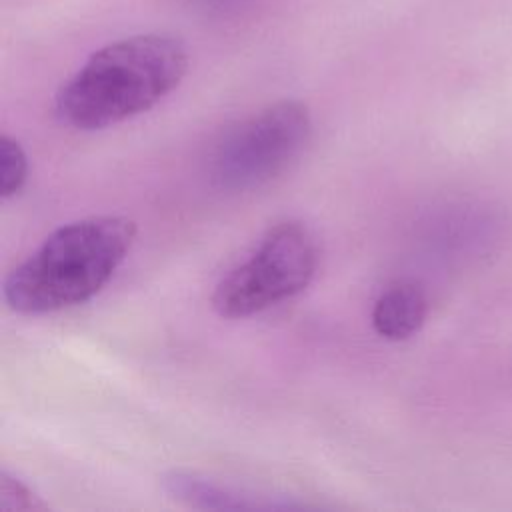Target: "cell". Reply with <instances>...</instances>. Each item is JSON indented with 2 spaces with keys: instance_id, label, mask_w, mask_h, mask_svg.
Wrapping results in <instances>:
<instances>
[{
  "instance_id": "cell-8",
  "label": "cell",
  "mask_w": 512,
  "mask_h": 512,
  "mask_svg": "<svg viewBox=\"0 0 512 512\" xmlns=\"http://www.w3.org/2000/svg\"><path fill=\"white\" fill-rule=\"evenodd\" d=\"M0 508L10 512H42L48 504L18 476L8 470L0 472Z\"/></svg>"
},
{
  "instance_id": "cell-2",
  "label": "cell",
  "mask_w": 512,
  "mask_h": 512,
  "mask_svg": "<svg viewBox=\"0 0 512 512\" xmlns=\"http://www.w3.org/2000/svg\"><path fill=\"white\" fill-rule=\"evenodd\" d=\"M136 222L88 216L62 224L4 280L2 294L18 314H48L94 298L126 260Z\"/></svg>"
},
{
  "instance_id": "cell-4",
  "label": "cell",
  "mask_w": 512,
  "mask_h": 512,
  "mask_svg": "<svg viewBox=\"0 0 512 512\" xmlns=\"http://www.w3.org/2000/svg\"><path fill=\"white\" fill-rule=\"evenodd\" d=\"M310 134L312 118L302 102L270 104L224 134L212 154V180L232 192L260 188L300 158Z\"/></svg>"
},
{
  "instance_id": "cell-9",
  "label": "cell",
  "mask_w": 512,
  "mask_h": 512,
  "mask_svg": "<svg viewBox=\"0 0 512 512\" xmlns=\"http://www.w3.org/2000/svg\"><path fill=\"white\" fill-rule=\"evenodd\" d=\"M192 2L208 12H226V10H234L242 4H246L248 0H192Z\"/></svg>"
},
{
  "instance_id": "cell-7",
  "label": "cell",
  "mask_w": 512,
  "mask_h": 512,
  "mask_svg": "<svg viewBox=\"0 0 512 512\" xmlns=\"http://www.w3.org/2000/svg\"><path fill=\"white\" fill-rule=\"evenodd\" d=\"M28 178V156L20 142L8 134L0 136V196H16Z\"/></svg>"
},
{
  "instance_id": "cell-3",
  "label": "cell",
  "mask_w": 512,
  "mask_h": 512,
  "mask_svg": "<svg viewBox=\"0 0 512 512\" xmlns=\"http://www.w3.org/2000/svg\"><path fill=\"white\" fill-rule=\"evenodd\" d=\"M318 268L312 232L296 220L272 226L254 254L214 288L212 308L222 318L254 316L300 294Z\"/></svg>"
},
{
  "instance_id": "cell-5",
  "label": "cell",
  "mask_w": 512,
  "mask_h": 512,
  "mask_svg": "<svg viewBox=\"0 0 512 512\" xmlns=\"http://www.w3.org/2000/svg\"><path fill=\"white\" fill-rule=\"evenodd\" d=\"M164 490L192 506V508H202V510H224V508H292L300 506L290 500H264V496L250 494L244 490H236L232 486L188 474V472H170L162 478Z\"/></svg>"
},
{
  "instance_id": "cell-1",
  "label": "cell",
  "mask_w": 512,
  "mask_h": 512,
  "mask_svg": "<svg viewBox=\"0 0 512 512\" xmlns=\"http://www.w3.org/2000/svg\"><path fill=\"white\" fill-rule=\"evenodd\" d=\"M186 70L188 52L176 36L122 38L90 54L62 84L54 108L76 130H102L156 106Z\"/></svg>"
},
{
  "instance_id": "cell-6",
  "label": "cell",
  "mask_w": 512,
  "mask_h": 512,
  "mask_svg": "<svg viewBox=\"0 0 512 512\" xmlns=\"http://www.w3.org/2000/svg\"><path fill=\"white\" fill-rule=\"evenodd\" d=\"M428 314L424 290L414 282H398L384 290L372 308V326L384 340L400 342L416 334Z\"/></svg>"
}]
</instances>
